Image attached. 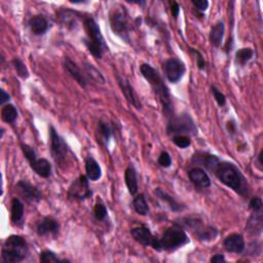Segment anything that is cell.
Masks as SVG:
<instances>
[{
  "mask_svg": "<svg viewBox=\"0 0 263 263\" xmlns=\"http://www.w3.org/2000/svg\"><path fill=\"white\" fill-rule=\"evenodd\" d=\"M261 158H262V152H260V154H259V156H258V162H259V166H260V168H261V166H262V160H261Z\"/></svg>",
  "mask_w": 263,
  "mask_h": 263,
  "instance_id": "47",
  "label": "cell"
},
{
  "mask_svg": "<svg viewBox=\"0 0 263 263\" xmlns=\"http://www.w3.org/2000/svg\"><path fill=\"white\" fill-rule=\"evenodd\" d=\"M29 248L26 240L21 236H8L2 247V259L4 263H18L27 258Z\"/></svg>",
  "mask_w": 263,
  "mask_h": 263,
  "instance_id": "5",
  "label": "cell"
},
{
  "mask_svg": "<svg viewBox=\"0 0 263 263\" xmlns=\"http://www.w3.org/2000/svg\"><path fill=\"white\" fill-rule=\"evenodd\" d=\"M188 177L190 181L194 184L196 188H209L211 186V179L202 168L196 166L188 171Z\"/></svg>",
  "mask_w": 263,
  "mask_h": 263,
  "instance_id": "15",
  "label": "cell"
},
{
  "mask_svg": "<svg viewBox=\"0 0 263 263\" xmlns=\"http://www.w3.org/2000/svg\"><path fill=\"white\" fill-rule=\"evenodd\" d=\"M253 54L254 52L250 48H240L236 52V63L240 66L246 65L253 58Z\"/></svg>",
  "mask_w": 263,
  "mask_h": 263,
  "instance_id": "30",
  "label": "cell"
},
{
  "mask_svg": "<svg viewBox=\"0 0 263 263\" xmlns=\"http://www.w3.org/2000/svg\"><path fill=\"white\" fill-rule=\"evenodd\" d=\"M211 90H212V94L214 96V99L216 100V102L218 103L219 106L223 107L225 104H226V97H225L224 94H222L216 86H212Z\"/></svg>",
  "mask_w": 263,
  "mask_h": 263,
  "instance_id": "38",
  "label": "cell"
},
{
  "mask_svg": "<svg viewBox=\"0 0 263 263\" xmlns=\"http://www.w3.org/2000/svg\"><path fill=\"white\" fill-rule=\"evenodd\" d=\"M86 69L88 73L90 74V76H92L96 82H101V84L105 82V78H103V75L100 73V71H98L92 65L86 64Z\"/></svg>",
  "mask_w": 263,
  "mask_h": 263,
  "instance_id": "37",
  "label": "cell"
},
{
  "mask_svg": "<svg viewBox=\"0 0 263 263\" xmlns=\"http://www.w3.org/2000/svg\"><path fill=\"white\" fill-rule=\"evenodd\" d=\"M133 208L136 211V213L141 216H146L149 213V206L144 194H139L134 198Z\"/></svg>",
  "mask_w": 263,
  "mask_h": 263,
  "instance_id": "29",
  "label": "cell"
},
{
  "mask_svg": "<svg viewBox=\"0 0 263 263\" xmlns=\"http://www.w3.org/2000/svg\"><path fill=\"white\" fill-rule=\"evenodd\" d=\"M262 206H263V202H262V200L258 196H254L250 200L249 202V209L252 210L254 213H257V212H261L262 210Z\"/></svg>",
  "mask_w": 263,
  "mask_h": 263,
  "instance_id": "39",
  "label": "cell"
},
{
  "mask_svg": "<svg viewBox=\"0 0 263 263\" xmlns=\"http://www.w3.org/2000/svg\"><path fill=\"white\" fill-rule=\"evenodd\" d=\"M110 27L114 31V34H116L120 38L130 44V27L128 25V12L122 6H116L110 12Z\"/></svg>",
  "mask_w": 263,
  "mask_h": 263,
  "instance_id": "7",
  "label": "cell"
},
{
  "mask_svg": "<svg viewBox=\"0 0 263 263\" xmlns=\"http://www.w3.org/2000/svg\"><path fill=\"white\" fill-rule=\"evenodd\" d=\"M30 166L32 170L42 178H48L52 175V164L46 158H36L31 162Z\"/></svg>",
  "mask_w": 263,
  "mask_h": 263,
  "instance_id": "21",
  "label": "cell"
},
{
  "mask_svg": "<svg viewBox=\"0 0 263 263\" xmlns=\"http://www.w3.org/2000/svg\"><path fill=\"white\" fill-rule=\"evenodd\" d=\"M10 100V96L4 90H0V104L4 105L6 102H8Z\"/></svg>",
  "mask_w": 263,
  "mask_h": 263,
  "instance_id": "44",
  "label": "cell"
},
{
  "mask_svg": "<svg viewBox=\"0 0 263 263\" xmlns=\"http://www.w3.org/2000/svg\"><path fill=\"white\" fill-rule=\"evenodd\" d=\"M158 164L162 168H170L172 164V158L171 156L168 154L166 152H162L158 156Z\"/></svg>",
  "mask_w": 263,
  "mask_h": 263,
  "instance_id": "40",
  "label": "cell"
},
{
  "mask_svg": "<svg viewBox=\"0 0 263 263\" xmlns=\"http://www.w3.org/2000/svg\"><path fill=\"white\" fill-rule=\"evenodd\" d=\"M21 149L23 152V154L25 156V158L28 160V162L30 164L31 162H33L34 160L37 158V154L35 152V150L33 147H31L28 144H22L21 145Z\"/></svg>",
  "mask_w": 263,
  "mask_h": 263,
  "instance_id": "36",
  "label": "cell"
},
{
  "mask_svg": "<svg viewBox=\"0 0 263 263\" xmlns=\"http://www.w3.org/2000/svg\"><path fill=\"white\" fill-rule=\"evenodd\" d=\"M190 52L192 54H194V56H196V64H198V69L204 70L206 68V61L204 59V56L198 50H194V48H190Z\"/></svg>",
  "mask_w": 263,
  "mask_h": 263,
  "instance_id": "42",
  "label": "cell"
},
{
  "mask_svg": "<svg viewBox=\"0 0 263 263\" xmlns=\"http://www.w3.org/2000/svg\"><path fill=\"white\" fill-rule=\"evenodd\" d=\"M86 177L90 181H97L102 177V170L100 164L92 156H88L86 158Z\"/></svg>",
  "mask_w": 263,
  "mask_h": 263,
  "instance_id": "23",
  "label": "cell"
},
{
  "mask_svg": "<svg viewBox=\"0 0 263 263\" xmlns=\"http://www.w3.org/2000/svg\"><path fill=\"white\" fill-rule=\"evenodd\" d=\"M185 71V64L177 58L168 59L164 64V72L166 74V78L172 84H177L183 78Z\"/></svg>",
  "mask_w": 263,
  "mask_h": 263,
  "instance_id": "10",
  "label": "cell"
},
{
  "mask_svg": "<svg viewBox=\"0 0 263 263\" xmlns=\"http://www.w3.org/2000/svg\"><path fill=\"white\" fill-rule=\"evenodd\" d=\"M50 154L56 162L60 166H64L68 162L70 149L65 140L57 133L54 126H50Z\"/></svg>",
  "mask_w": 263,
  "mask_h": 263,
  "instance_id": "8",
  "label": "cell"
},
{
  "mask_svg": "<svg viewBox=\"0 0 263 263\" xmlns=\"http://www.w3.org/2000/svg\"><path fill=\"white\" fill-rule=\"evenodd\" d=\"M226 126H228V132H230V133H232V134H234V132H236V126L234 122H232H232H228V124H226Z\"/></svg>",
  "mask_w": 263,
  "mask_h": 263,
  "instance_id": "46",
  "label": "cell"
},
{
  "mask_svg": "<svg viewBox=\"0 0 263 263\" xmlns=\"http://www.w3.org/2000/svg\"><path fill=\"white\" fill-rule=\"evenodd\" d=\"M124 181L128 192L132 196H135L138 192V179L137 172L133 166H130L128 168H126L124 172Z\"/></svg>",
  "mask_w": 263,
  "mask_h": 263,
  "instance_id": "25",
  "label": "cell"
},
{
  "mask_svg": "<svg viewBox=\"0 0 263 263\" xmlns=\"http://www.w3.org/2000/svg\"><path fill=\"white\" fill-rule=\"evenodd\" d=\"M130 234L137 242H139L140 245H142L144 247L152 246L154 238L152 236V232H150V230L147 228L146 226H143V225L142 226L134 228L133 230H130Z\"/></svg>",
  "mask_w": 263,
  "mask_h": 263,
  "instance_id": "19",
  "label": "cell"
},
{
  "mask_svg": "<svg viewBox=\"0 0 263 263\" xmlns=\"http://www.w3.org/2000/svg\"><path fill=\"white\" fill-rule=\"evenodd\" d=\"M226 259H225L224 255L222 254H216L211 258V262L212 263H221V262H225Z\"/></svg>",
  "mask_w": 263,
  "mask_h": 263,
  "instance_id": "45",
  "label": "cell"
},
{
  "mask_svg": "<svg viewBox=\"0 0 263 263\" xmlns=\"http://www.w3.org/2000/svg\"><path fill=\"white\" fill-rule=\"evenodd\" d=\"M84 26L86 32V37L84 40V46L94 57L102 59L103 54L108 50V46L99 25L92 16H86L84 18Z\"/></svg>",
  "mask_w": 263,
  "mask_h": 263,
  "instance_id": "4",
  "label": "cell"
},
{
  "mask_svg": "<svg viewBox=\"0 0 263 263\" xmlns=\"http://www.w3.org/2000/svg\"><path fill=\"white\" fill-rule=\"evenodd\" d=\"M2 120L8 124H12L18 118V110L12 104H6L2 107Z\"/></svg>",
  "mask_w": 263,
  "mask_h": 263,
  "instance_id": "31",
  "label": "cell"
},
{
  "mask_svg": "<svg viewBox=\"0 0 263 263\" xmlns=\"http://www.w3.org/2000/svg\"><path fill=\"white\" fill-rule=\"evenodd\" d=\"M190 242L188 236L178 225L164 230L162 238H154L152 247L156 251H176Z\"/></svg>",
  "mask_w": 263,
  "mask_h": 263,
  "instance_id": "3",
  "label": "cell"
},
{
  "mask_svg": "<svg viewBox=\"0 0 263 263\" xmlns=\"http://www.w3.org/2000/svg\"><path fill=\"white\" fill-rule=\"evenodd\" d=\"M40 262L42 263H52V262H58V263H63V262H69L67 259H60L57 254L54 253L52 251H42L40 255Z\"/></svg>",
  "mask_w": 263,
  "mask_h": 263,
  "instance_id": "32",
  "label": "cell"
},
{
  "mask_svg": "<svg viewBox=\"0 0 263 263\" xmlns=\"http://www.w3.org/2000/svg\"><path fill=\"white\" fill-rule=\"evenodd\" d=\"M92 196V192L90 187V180L86 176H80L69 186L68 198L70 200L82 202L90 198Z\"/></svg>",
  "mask_w": 263,
  "mask_h": 263,
  "instance_id": "9",
  "label": "cell"
},
{
  "mask_svg": "<svg viewBox=\"0 0 263 263\" xmlns=\"http://www.w3.org/2000/svg\"><path fill=\"white\" fill-rule=\"evenodd\" d=\"M64 67L66 71L70 74V76L82 88H86L88 86V80L84 76V74L82 71V69L76 65V63H74L70 58L66 57L64 60Z\"/></svg>",
  "mask_w": 263,
  "mask_h": 263,
  "instance_id": "17",
  "label": "cell"
},
{
  "mask_svg": "<svg viewBox=\"0 0 263 263\" xmlns=\"http://www.w3.org/2000/svg\"><path fill=\"white\" fill-rule=\"evenodd\" d=\"M213 173L224 185L230 187L242 196L249 194V184L238 166L230 162H219Z\"/></svg>",
  "mask_w": 263,
  "mask_h": 263,
  "instance_id": "2",
  "label": "cell"
},
{
  "mask_svg": "<svg viewBox=\"0 0 263 263\" xmlns=\"http://www.w3.org/2000/svg\"><path fill=\"white\" fill-rule=\"evenodd\" d=\"M12 66L14 68V70L16 71V74L23 80H26L29 78V71L26 67V65L22 62V60L14 58L12 60Z\"/></svg>",
  "mask_w": 263,
  "mask_h": 263,
  "instance_id": "33",
  "label": "cell"
},
{
  "mask_svg": "<svg viewBox=\"0 0 263 263\" xmlns=\"http://www.w3.org/2000/svg\"><path fill=\"white\" fill-rule=\"evenodd\" d=\"M190 228H192L196 232V236L202 242H210L217 238L218 232L213 226L202 228V222L196 219H188V222H186Z\"/></svg>",
  "mask_w": 263,
  "mask_h": 263,
  "instance_id": "12",
  "label": "cell"
},
{
  "mask_svg": "<svg viewBox=\"0 0 263 263\" xmlns=\"http://www.w3.org/2000/svg\"><path fill=\"white\" fill-rule=\"evenodd\" d=\"M166 133L168 135H192L198 134V128L188 114H183L180 116H173L168 118Z\"/></svg>",
  "mask_w": 263,
  "mask_h": 263,
  "instance_id": "6",
  "label": "cell"
},
{
  "mask_svg": "<svg viewBox=\"0 0 263 263\" xmlns=\"http://www.w3.org/2000/svg\"><path fill=\"white\" fill-rule=\"evenodd\" d=\"M16 188L21 196L28 202H38L42 198V194L40 190L26 180L18 181L16 185Z\"/></svg>",
  "mask_w": 263,
  "mask_h": 263,
  "instance_id": "11",
  "label": "cell"
},
{
  "mask_svg": "<svg viewBox=\"0 0 263 263\" xmlns=\"http://www.w3.org/2000/svg\"><path fill=\"white\" fill-rule=\"evenodd\" d=\"M225 31V25L222 21L218 22L215 26L212 27L210 32V42L215 48H219L222 44L223 36Z\"/></svg>",
  "mask_w": 263,
  "mask_h": 263,
  "instance_id": "27",
  "label": "cell"
},
{
  "mask_svg": "<svg viewBox=\"0 0 263 263\" xmlns=\"http://www.w3.org/2000/svg\"><path fill=\"white\" fill-rule=\"evenodd\" d=\"M116 80H118V82L122 88V94L124 95L126 99L128 100V102L130 104V105H133L135 108L137 109H140L141 108V103L139 102V99L136 95V92L133 88V86H130V82L124 78H122L120 75H116Z\"/></svg>",
  "mask_w": 263,
  "mask_h": 263,
  "instance_id": "16",
  "label": "cell"
},
{
  "mask_svg": "<svg viewBox=\"0 0 263 263\" xmlns=\"http://www.w3.org/2000/svg\"><path fill=\"white\" fill-rule=\"evenodd\" d=\"M80 14L76 12L69 10H62L58 12V18L60 22L67 27L68 29H75L78 26V21Z\"/></svg>",
  "mask_w": 263,
  "mask_h": 263,
  "instance_id": "24",
  "label": "cell"
},
{
  "mask_svg": "<svg viewBox=\"0 0 263 263\" xmlns=\"http://www.w3.org/2000/svg\"><path fill=\"white\" fill-rule=\"evenodd\" d=\"M223 246L228 252L240 254L246 249L245 240L240 234H232L223 240Z\"/></svg>",
  "mask_w": 263,
  "mask_h": 263,
  "instance_id": "14",
  "label": "cell"
},
{
  "mask_svg": "<svg viewBox=\"0 0 263 263\" xmlns=\"http://www.w3.org/2000/svg\"><path fill=\"white\" fill-rule=\"evenodd\" d=\"M10 219L14 226L21 228L24 224V204L20 198H12L10 204Z\"/></svg>",
  "mask_w": 263,
  "mask_h": 263,
  "instance_id": "18",
  "label": "cell"
},
{
  "mask_svg": "<svg viewBox=\"0 0 263 263\" xmlns=\"http://www.w3.org/2000/svg\"><path fill=\"white\" fill-rule=\"evenodd\" d=\"M156 194L160 198V200L166 202L168 208H170L173 212H180L183 210V206H181V204H179L173 196H171L168 192H164L162 188H156Z\"/></svg>",
  "mask_w": 263,
  "mask_h": 263,
  "instance_id": "26",
  "label": "cell"
},
{
  "mask_svg": "<svg viewBox=\"0 0 263 263\" xmlns=\"http://www.w3.org/2000/svg\"><path fill=\"white\" fill-rule=\"evenodd\" d=\"M60 224L59 222L52 217H44L42 221L37 223L36 232L40 236H50L56 238L59 234Z\"/></svg>",
  "mask_w": 263,
  "mask_h": 263,
  "instance_id": "13",
  "label": "cell"
},
{
  "mask_svg": "<svg viewBox=\"0 0 263 263\" xmlns=\"http://www.w3.org/2000/svg\"><path fill=\"white\" fill-rule=\"evenodd\" d=\"M180 8H180L179 4L175 2H173L171 4V12H172V16H174L175 20H177L178 16H179V14H180Z\"/></svg>",
  "mask_w": 263,
  "mask_h": 263,
  "instance_id": "43",
  "label": "cell"
},
{
  "mask_svg": "<svg viewBox=\"0 0 263 263\" xmlns=\"http://www.w3.org/2000/svg\"><path fill=\"white\" fill-rule=\"evenodd\" d=\"M107 209L105 204L102 202H97L95 204V209H94V215L98 221H103L107 217Z\"/></svg>",
  "mask_w": 263,
  "mask_h": 263,
  "instance_id": "34",
  "label": "cell"
},
{
  "mask_svg": "<svg viewBox=\"0 0 263 263\" xmlns=\"http://www.w3.org/2000/svg\"><path fill=\"white\" fill-rule=\"evenodd\" d=\"M192 162L196 164H200L204 166L206 170L213 172L214 168L220 162V160L216 156H213V154H204V152H196V154H194Z\"/></svg>",
  "mask_w": 263,
  "mask_h": 263,
  "instance_id": "20",
  "label": "cell"
},
{
  "mask_svg": "<svg viewBox=\"0 0 263 263\" xmlns=\"http://www.w3.org/2000/svg\"><path fill=\"white\" fill-rule=\"evenodd\" d=\"M97 132L99 134V137H98V142H100L102 145H107L110 138L112 137V128H110V126L103 122V120H100L98 122V126H97Z\"/></svg>",
  "mask_w": 263,
  "mask_h": 263,
  "instance_id": "28",
  "label": "cell"
},
{
  "mask_svg": "<svg viewBox=\"0 0 263 263\" xmlns=\"http://www.w3.org/2000/svg\"><path fill=\"white\" fill-rule=\"evenodd\" d=\"M172 141L174 142V144L176 146H178L179 148L185 149L187 147H190L192 144V140L190 138V136H186V135H176L172 137Z\"/></svg>",
  "mask_w": 263,
  "mask_h": 263,
  "instance_id": "35",
  "label": "cell"
},
{
  "mask_svg": "<svg viewBox=\"0 0 263 263\" xmlns=\"http://www.w3.org/2000/svg\"><path fill=\"white\" fill-rule=\"evenodd\" d=\"M192 4L194 6V8L198 10H200L202 12H206V10H208L209 4H210L208 0H192Z\"/></svg>",
  "mask_w": 263,
  "mask_h": 263,
  "instance_id": "41",
  "label": "cell"
},
{
  "mask_svg": "<svg viewBox=\"0 0 263 263\" xmlns=\"http://www.w3.org/2000/svg\"><path fill=\"white\" fill-rule=\"evenodd\" d=\"M140 72L142 76L148 82L150 86L152 88L156 95L158 96L164 110V114L170 118L174 116L173 103L171 98V92L166 84H164L160 74L158 70H156L152 65L142 64L140 66Z\"/></svg>",
  "mask_w": 263,
  "mask_h": 263,
  "instance_id": "1",
  "label": "cell"
},
{
  "mask_svg": "<svg viewBox=\"0 0 263 263\" xmlns=\"http://www.w3.org/2000/svg\"><path fill=\"white\" fill-rule=\"evenodd\" d=\"M32 33L34 35H44L48 30V22L44 16H32L28 23Z\"/></svg>",
  "mask_w": 263,
  "mask_h": 263,
  "instance_id": "22",
  "label": "cell"
}]
</instances>
